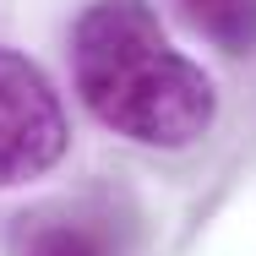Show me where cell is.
Wrapping results in <instances>:
<instances>
[{"instance_id": "cell-1", "label": "cell", "mask_w": 256, "mask_h": 256, "mask_svg": "<svg viewBox=\"0 0 256 256\" xmlns=\"http://www.w3.org/2000/svg\"><path fill=\"white\" fill-rule=\"evenodd\" d=\"M71 76L88 114L136 148H191L218 120L212 76L169 44L142 0H98L76 16Z\"/></svg>"}, {"instance_id": "cell-2", "label": "cell", "mask_w": 256, "mask_h": 256, "mask_svg": "<svg viewBox=\"0 0 256 256\" xmlns=\"http://www.w3.org/2000/svg\"><path fill=\"white\" fill-rule=\"evenodd\" d=\"M71 148V126L50 76L16 50H0V191L50 174Z\"/></svg>"}, {"instance_id": "cell-3", "label": "cell", "mask_w": 256, "mask_h": 256, "mask_svg": "<svg viewBox=\"0 0 256 256\" xmlns=\"http://www.w3.org/2000/svg\"><path fill=\"white\" fill-rule=\"evenodd\" d=\"M186 22L202 33L207 44L224 54H251L256 50V0H174Z\"/></svg>"}, {"instance_id": "cell-4", "label": "cell", "mask_w": 256, "mask_h": 256, "mask_svg": "<svg viewBox=\"0 0 256 256\" xmlns=\"http://www.w3.org/2000/svg\"><path fill=\"white\" fill-rule=\"evenodd\" d=\"M28 256H104L98 234L76 229V224H50L28 240Z\"/></svg>"}]
</instances>
